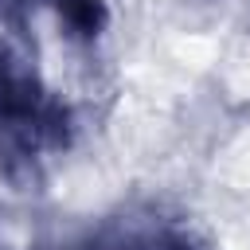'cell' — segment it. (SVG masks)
<instances>
[{"instance_id":"6da1fadb","label":"cell","mask_w":250,"mask_h":250,"mask_svg":"<svg viewBox=\"0 0 250 250\" xmlns=\"http://www.w3.org/2000/svg\"><path fill=\"white\" fill-rule=\"evenodd\" d=\"M62 16H66V23H70L74 31H82V35H90V31L102 27V20H105V12H102L98 0H62Z\"/></svg>"}]
</instances>
